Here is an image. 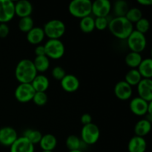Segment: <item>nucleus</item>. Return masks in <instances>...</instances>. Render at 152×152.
<instances>
[{
	"mask_svg": "<svg viewBox=\"0 0 152 152\" xmlns=\"http://www.w3.org/2000/svg\"><path fill=\"white\" fill-rule=\"evenodd\" d=\"M142 79H151L152 77V59L151 58L142 59V62L137 68Z\"/></svg>",
	"mask_w": 152,
	"mask_h": 152,
	"instance_id": "obj_23",
	"label": "nucleus"
},
{
	"mask_svg": "<svg viewBox=\"0 0 152 152\" xmlns=\"http://www.w3.org/2000/svg\"><path fill=\"white\" fill-rule=\"evenodd\" d=\"M80 122H81L83 126L90 124V123H92V117L91 116V114H88V113L83 114L80 117Z\"/></svg>",
	"mask_w": 152,
	"mask_h": 152,
	"instance_id": "obj_38",
	"label": "nucleus"
},
{
	"mask_svg": "<svg viewBox=\"0 0 152 152\" xmlns=\"http://www.w3.org/2000/svg\"><path fill=\"white\" fill-rule=\"evenodd\" d=\"M112 7L116 17L125 16L129 9L130 8L128 2L125 0H118V1H115Z\"/></svg>",
	"mask_w": 152,
	"mask_h": 152,
	"instance_id": "obj_26",
	"label": "nucleus"
},
{
	"mask_svg": "<svg viewBox=\"0 0 152 152\" xmlns=\"http://www.w3.org/2000/svg\"><path fill=\"white\" fill-rule=\"evenodd\" d=\"M42 152H53V151H42Z\"/></svg>",
	"mask_w": 152,
	"mask_h": 152,
	"instance_id": "obj_42",
	"label": "nucleus"
},
{
	"mask_svg": "<svg viewBox=\"0 0 152 152\" xmlns=\"http://www.w3.org/2000/svg\"><path fill=\"white\" fill-rule=\"evenodd\" d=\"M51 75L53 78L56 80L61 81L64 77L66 75L65 69L61 66H55L51 71Z\"/></svg>",
	"mask_w": 152,
	"mask_h": 152,
	"instance_id": "obj_36",
	"label": "nucleus"
},
{
	"mask_svg": "<svg viewBox=\"0 0 152 152\" xmlns=\"http://www.w3.org/2000/svg\"><path fill=\"white\" fill-rule=\"evenodd\" d=\"M33 62L37 73H44L50 68V59L45 55L36 56L35 59L33 60Z\"/></svg>",
	"mask_w": 152,
	"mask_h": 152,
	"instance_id": "obj_25",
	"label": "nucleus"
},
{
	"mask_svg": "<svg viewBox=\"0 0 152 152\" xmlns=\"http://www.w3.org/2000/svg\"><path fill=\"white\" fill-rule=\"evenodd\" d=\"M32 101L38 106H43L48 102L47 94L46 92H36Z\"/></svg>",
	"mask_w": 152,
	"mask_h": 152,
	"instance_id": "obj_34",
	"label": "nucleus"
},
{
	"mask_svg": "<svg viewBox=\"0 0 152 152\" xmlns=\"http://www.w3.org/2000/svg\"><path fill=\"white\" fill-rule=\"evenodd\" d=\"M142 77L140 74L137 69H130L125 76V81L131 86H137L142 80Z\"/></svg>",
	"mask_w": 152,
	"mask_h": 152,
	"instance_id": "obj_28",
	"label": "nucleus"
},
{
	"mask_svg": "<svg viewBox=\"0 0 152 152\" xmlns=\"http://www.w3.org/2000/svg\"><path fill=\"white\" fill-rule=\"evenodd\" d=\"M147 142L144 137L134 136L129 141L128 151L129 152H145Z\"/></svg>",
	"mask_w": 152,
	"mask_h": 152,
	"instance_id": "obj_18",
	"label": "nucleus"
},
{
	"mask_svg": "<svg viewBox=\"0 0 152 152\" xmlns=\"http://www.w3.org/2000/svg\"><path fill=\"white\" fill-rule=\"evenodd\" d=\"M60 86L65 91L74 93L79 89L80 83L79 79L74 74H66L60 81Z\"/></svg>",
	"mask_w": 152,
	"mask_h": 152,
	"instance_id": "obj_15",
	"label": "nucleus"
},
{
	"mask_svg": "<svg viewBox=\"0 0 152 152\" xmlns=\"http://www.w3.org/2000/svg\"><path fill=\"white\" fill-rule=\"evenodd\" d=\"M108 22L107 17H96L94 19L95 28L99 31H104L108 26Z\"/></svg>",
	"mask_w": 152,
	"mask_h": 152,
	"instance_id": "obj_35",
	"label": "nucleus"
},
{
	"mask_svg": "<svg viewBox=\"0 0 152 152\" xmlns=\"http://www.w3.org/2000/svg\"><path fill=\"white\" fill-rule=\"evenodd\" d=\"M128 47L132 52L140 53L145 49L147 45V39L145 34L134 30L127 38Z\"/></svg>",
	"mask_w": 152,
	"mask_h": 152,
	"instance_id": "obj_7",
	"label": "nucleus"
},
{
	"mask_svg": "<svg viewBox=\"0 0 152 152\" xmlns=\"http://www.w3.org/2000/svg\"><path fill=\"white\" fill-rule=\"evenodd\" d=\"M148 103L149 102H147V101L142 99V98L137 96V97L133 98L130 101L129 108H130L131 111L134 115L142 117V116H145L147 114Z\"/></svg>",
	"mask_w": 152,
	"mask_h": 152,
	"instance_id": "obj_14",
	"label": "nucleus"
},
{
	"mask_svg": "<svg viewBox=\"0 0 152 152\" xmlns=\"http://www.w3.org/2000/svg\"><path fill=\"white\" fill-rule=\"evenodd\" d=\"M34 27V21L31 16L20 18L18 22V28L19 31L23 33H28Z\"/></svg>",
	"mask_w": 152,
	"mask_h": 152,
	"instance_id": "obj_31",
	"label": "nucleus"
},
{
	"mask_svg": "<svg viewBox=\"0 0 152 152\" xmlns=\"http://www.w3.org/2000/svg\"><path fill=\"white\" fill-rule=\"evenodd\" d=\"M33 5L28 0H19L15 3V15L20 18L31 16Z\"/></svg>",
	"mask_w": 152,
	"mask_h": 152,
	"instance_id": "obj_17",
	"label": "nucleus"
},
{
	"mask_svg": "<svg viewBox=\"0 0 152 152\" xmlns=\"http://www.w3.org/2000/svg\"><path fill=\"white\" fill-rule=\"evenodd\" d=\"M112 9L109 0H95L92 2L91 13L96 17H107Z\"/></svg>",
	"mask_w": 152,
	"mask_h": 152,
	"instance_id": "obj_10",
	"label": "nucleus"
},
{
	"mask_svg": "<svg viewBox=\"0 0 152 152\" xmlns=\"http://www.w3.org/2000/svg\"><path fill=\"white\" fill-rule=\"evenodd\" d=\"M43 31L45 35L49 39H60L63 37L66 31L65 23L60 19H53L46 22L44 25Z\"/></svg>",
	"mask_w": 152,
	"mask_h": 152,
	"instance_id": "obj_4",
	"label": "nucleus"
},
{
	"mask_svg": "<svg viewBox=\"0 0 152 152\" xmlns=\"http://www.w3.org/2000/svg\"><path fill=\"white\" fill-rule=\"evenodd\" d=\"M15 15V2L12 0H0V23L11 21Z\"/></svg>",
	"mask_w": 152,
	"mask_h": 152,
	"instance_id": "obj_9",
	"label": "nucleus"
},
{
	"mask_svg": "<svg viewBox=\"0 0 152 152\" xmlns=\"http://www.w3.org/2000/svg\"><path fill=\"white\" fill-rule=\"evenodd\" d=\"M23 137L28 140L33 145H37L39 143L42 134L41 132L35 129H27L25 131L23 134Z\"/></svg>",
	"mask_w": 152,
	"mask_h": 152,
	"instance_id": "obj_30",
	"label": "nucleus"
},
{
	"mask_svg": "<svg viewBox=\"0 0 152 152\" xmlns=\"http://www.w3.org/2000/svg\"><path fill=\"white\" fill-rule=\"evenodd\" d=\"M92 1L90 0H73L68 4V11L74 17L83 19L91 14Z\"/></svg>",
	"mask_w": 152,
	"mask_h": 152,
	"instance_id": "obj_3",
	"label": "nucleus"
},
{
	"mask_svg": "<svg viewBox=\"0 0 152 152\" xmlns=\"http://www.w3.org/2000/svg\"><path fill=\"white\" fill-rule=\"evenodd\" d=\"M108 28L111 34L119 39H127L134 30L133 24L125 16L113 18L108 22Z\"/></svg>",
	"mask_w": 152,
	"mask_h": 152,
	"instance_id": "obj_1",
	"label": "nucleus"
},
{
	"mask_svg": "<svg viewBox=\"0 0 152 152\" xmlns=\"http://www.w3.org/2000/svg\"><path fill=\"white\" fill-rule=\"evenodd\" d=\"M34 53H35L36 56H45V50L44 45H37L35 50H34Z\"/></svg>",
	"mask_w": 152,
	"mask_h": 152,
	"instance_id": "obj_39",
	"label": "nucleus"
},
{
	"mask_svg": "<svg viewBox=\"0 0 152 152\" xmlns=\"http://www.w3.org/2000/svg\"><path fill=\"white\" fill-rule=\"evenodd\" d=\"M142 60V57L141 53L136 52H129L125 57V62L127 66L131 68V69H137Z\"/></svg>",
	"mask_w": 152,
	"mask_h": 152,
	"instance_id": "obj_24",
	"label": "nucleus"
},
{
	"mask_svg": "<svg viewBox=\"0 0 152 152\" xmlns=\"http://www.w3.org/2000/svg\"><path fill=\"white\" fill-rule=\"evenodd\" d=\"M38 74L33 60L21 59L15 68V77L19 83H31Z\"/></svg>",
	"mask_w": 152,
	"mask_h": 152,
	"instance_id": "obj_2",
	"label": "nucleus"
},
{
	"mask_svg": "<svg viewBox=\"0 0 152 152\" xmlns=\"http://www.w3.org/2000/svg\"><path fill=\"white\" fill-rule=\"evenodd\" d=\"M18 137L17 132L13 128L4 126L0 129V145L10 147Z\"/></svg>",
	"mask_w": 152,
	"mask_h": 152,
	"instance_id": "obj_11",
	"label": "nucleus"
},
{
	"mask_svg": "<svg viewBox=\"0 0 152 152\" xmlns=\"http://www.w3.org/2000/svg\"><path fill=\"white\" fill-rule=\"evenodd\" d=\"M10 33V28L6 23H0V38H6Z\"/></svg>",
	"mask_w": 152,
	"mask_h": 152,
	"instance_id": "obj_37",
	"label": "nucleus"
},
{
	"mask_svg": "<svg viewBox=\"0 0 152 152\" xmlns=\"http://www.w3.org/2000/svg\"><path fill=\"white\" fill-rule=\"evenodd\" d=\"M100 131L99 127L94 123L83 126L81 130V140L86 145H94L99 140Z\"/></svg>",
	"mask_w": 152,
	"mask_h": 152,
	"instance_id": "obj_6",
	"label": "nucleus"
},
{
	"mask_svg": "<svg viewBox=\"0 0 152 152\" xmlns=\"http://www.w3.org/2000/svg\"><path fill=\"white\" fill-rule=\"evenodd\" d=\"M68 152H83L82 150H74V151H69Z\"/></svg>",
	"mask_w": 152,
	"mask_h": 152,
	"instance_id": "obj_41",
	"label": "nucleus"
},
{
	"mask_svg": "<svg viewBox=\"0 0 152 152\" xmlns=\"http://www.w3.org/2000/svg\"><path fill=\"white\" fill-rule=\"evenodd\" d=\"M35 147L25 137H19L10 147V152H34Z\"/></svg>",
	"mask_w": 152,
	"mask_h": 152,
	"instance_id": "obj_16",
	"label": "nucleus"
},
{
	"mask_svg": "<svg viewBox=\"0 0 152 152\" xmlns=\"http://www.w3.org/2000/svg\"><path fill=\"white\" fill-rule=\"evenodd\" d=\"M138 4L143 6H150L152 4V0H137Z\"/></svg>",
	"mask_w": 152,
	"mask_h": 152,
	"instance_id": "obj_40",
	"label": "nucleus"
},
{
	"mask_svg": "<svg viewBox=\"0 0 152 152\" xmlns=\"http://www.w3.org/2000/svg\"><path fill=\"white\" fill-rule=\"evenodd\" d=\"M135 28L136 31L141 34H145L148 31L150 28V22L146 18H143L140 19L137 22L135 23Z\"/></svg>",
	"mask_w": 152,
	"mask_h": 152,
	"instance_id": "obj_33",
	"label": "nucleus"
},
{
	"mask_svg": "<svg viewBox=\"0 0 152 152\" xmlns=\"http://www.w3.org/2000/svg\"><path fill=\"white\" fill-rule=\"evenodd\" d=\"M45 35L42 28L34 26L29 32L27 33V40L31 45H38L44 40Z\"/></svg>",
	"mask_w": 152,
	"mask_h": 152,
	"instance_id": "obj_19",
	"label": "nucleus"
},
{
	"mask_svg": "<svg viewBox=\"0 0 152 152\" xmlns=\"http://www.w3.org/2000/svg\"><path fill=\"white\" fill-rule=\"evenodd\" d=\"M83 143L80 138L74 134L69 135L65 140V145L69 151L81 150Z\"/></svg>",
	"mask_w": 152,
	"mask_h": 152,
	"instance_id": "obj_29",
	"label": "nucleus"
},
{
	"mask_svg": "<svg viewBox=\"0 0 152 152\" xmlns=\"http://www.w3.org/2000/svg\"><path fill=\"white\" fill-rule=\"evenodd\" d=\"M125 17L134 25L142 18V10L138 7H131L126 13Z\"/></svg>",
	"mask_w": 152,
	"mask_h": 152,
	"instance_id": "obj_32",
	"label": "nucleus"
},
{
	"mask_svg": "<svg viewBox=\"0 0 152 152\" xmlns=\"http://www.w3.org/2000/svg\"><path fill=\"white\" fill-rule=\"evenodd\" d=\"M31 84L36 92H46L50 86V82L44 74H37Z\"/></svg>",
	"mask_w": 152,
	"mask_h": 152,
	"instance_id": "obj_20",
	"label": "nucleus"
},
{
	"mask_svg": "<svg viewBox=\"0 0 152 152\" xmlns=\"http://www.w3.org/2000/svg\"><path fill=\"white\" fill-rule=\"evenodd\" d=\"M39 144L42 151H53L57 145V139L53 134H46L42 135Z\"/></svg>",
	"mask_w": 152,
	"mask_h": 152,
	"instance_id": "obj_21",
	"label": "nucleus"
},
{
	"mask_svg": "<svg viewBox=\"0 0 152 152\" xmlns=\"http://www.w3.org/2000/svg\"><path fill=\"white\" fill-rule=\"evenodd\" d=\"M45 56L49 59H59L64 56L65 48L60 39H48L44 45Z\"/></svg>",
	"mask_w": 152,
	"mask_h": 152,
	"instance_id": "obj_5",
	"label": "nucleus"
},
{
	"mask_svg": "<svg viewBox=\"0 0 152 152\" xmlns=\"http://www.w3.org/2000/svg\"><path fill=\"white\" fill-rule=\"evenodd\" d=\"M80 28L83 33L86 34L93 32L95 29L94 18L92 17L91 16H88L80 19Z\"/></svg>",
	"mask_w": 152,
	"mask_h": 152,
	"instance_id": "obj_27",
	"label": "nucleus"
},
{
	"mask_svg": "<svg viewBox=\"0 0 152 152\" xmlns=\"http://www.w3.org/2000/svg\"><path fill=\"white\" fill-rule=\"evenodd\" d=\"M36 91L31 83H19L14 91L15 98L21 103L32 101Z\"/></svg>",
	"mask_w": 152,
	"mask_h": 152,
	"instance_id": "obj_8",
	"label": "nucleus"
},
{
	"mask_svg": "<svg viewBox=\"0 0 152 152\" xmlns=\"http://www.w3.org/2000/svg\"><path fill=\"white\" fill-rule=\"evenodd\" d=\"M114 92L116 97L120 100L126 101L132 97L133 90L132 86L128 84L125 80H121L116 83Z\"/></svg>",
	"mask_w": 152,
	"mask_h": 152,
	"instance_id": "obj_12",
	"label": "nucleus"
},
{
	"mask_svg": "<svg viewBox=\"0 0 152 152\" xmlns=\"http://www.w3.org/2000/svg\"><path fill=\"white\" fill-rule=\"evenodd\" d=\"M151 130V123L148 121L146 119H142L140 120L137 123L135 124L134 131L135 136L144 137L147 134L150 133Z\"/></svg>",
	"mask_w": 152,
	"mask_h": 152,
	"instance_id": "obj_22",
	"label": "nucleus"
},
{
	"mask_svg": "<svg viewBox=\"0 0 152 152\" xmlns=\"http://www.w3.org/2000/svg\"><path fill=\"white\" fill-rule=\"evenodd\" d=\"M138 96L147 102L152 101V80L151 79H142L137 86Z\"/></svg>",
	"mask_w": 152,
	"mask_h": 152,
	"instance_id": "obj_13",
	"label": "nucleus"
}]
</instances>
